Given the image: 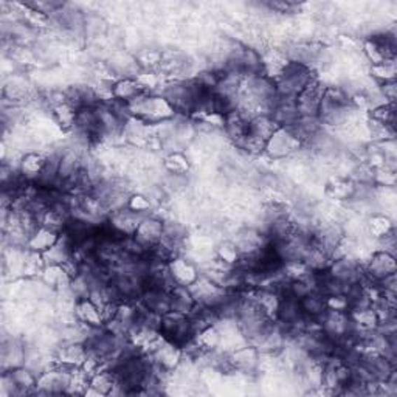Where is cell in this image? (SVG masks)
I'll use <instances>...</instances> for the list:
<instances>
[{"label": "cell", "mask_w": 397, "mask_h": 397, "mask_svg": "<svg viewBox=\"0 0 397 397\" xmlns=\"http://www.w3.org/2000/svg\"><path fill=\"white\" fill-rule=\"evenodd\" d=\"M316 74L314 69H310L307 66H302L298 62H291L286 66L277 79V90L279 97H287V98H297L300 93L309 88L310 84L316 81Z\"/></svg>", "instance_id": "1"}, {"label": "cell", "mask_w": 397, "mask_h": 397, "mask_svg": "<svg viewBox=\"0 0 397 397\" xmlns=\"http://www.w3.org/2000/svg\"><path fill=\"white\" fill-rule=\"evenodd\" d=\"M158 332H160V335L165 340L174 343L180 346V348H183L188 342H191L194 338L190 316L177 312H168L162 315Z\"/></svg>", "instance_id": "2"}, {"label": "cell", "mask_w": 397, "mask_h": 397, "mask_svg": "<svg viewBox=\"0 0 397 397\" xmlns=\"http://www.w3.org/2000/svg\"><path fill=\"white\" fill-rule=\"evenodd\" d=\"M302 148V141L288 127H278L265 144L264 153L270 158H286Z\"/></svg>", "instance_id": "3"}, {"label": "cell", "mask_w": 397, "mask_h": 397, "mask_svg": "<svg viewBox=\"0 0 397 397\" xmlns=\"http://www.w3.org/2000/svg\"><path fill=\"white\" fill-rule=\"evenodd\" d=\"M88 357V348L81 342L60 343L53 351V362L71 368H81Z\"/></svg>", "instance_id": "4"}, {"label": "cell", "mask_w": 397, "mask_h": 397, "mask_svg": "<svg viewBox=\"0 0 397 397\" xmlns=\"http://www.w3.org/2000/svg\"><path fill=\"white\" fill-rule=\"evenodd\" d=\"M162 233H163V221L155 218V216L148 214L141 219L134 237L135 241L141 244L144 249L151 250L160 244Z\"/></svg>", "instance_id": "5"}, {"label": "cell", "mask_w": 397, "mask_h": 397, "mask_svg": "<svg viewBox=\"0 0 397 397\" xmlns=\"http://www.w3.org/2000/svg\"><path fill=\"white\" fill-rule=\"evenodd\" d=\"M365 273L374 283H379V281L396 273V256L385 253V251H374L370 256V261L365 264Z\"/></svg>", "instance_id": "6"}, {"label": "cell", "mask_w": 397, "mask_h": 397, "mask_svg": "<svg viewBox=\"0 0 397 397\" xmlns=\"http://www.w3.org/2000/svg\"><path fill=\"white\" fill-rule=\"evenodd\" d=\"M324 92V85H321L320 79H316L312 84L302 90L297 97V107L300 117H319L321 97Z\"/></svg>", "instance_id": "7"}, {"label": "cell", "mask_w": 397, "mask_h": 397, "mask_svg": "<svg viewBox=\"0 0 397 397\" xmlns=\"http://www.w3.org/2000/svg\"><path fill=\"white\" fill-rule=\"evenodd\" d=\"M74 250L75 244L71 237L67 233H61L52 247L41 255L46 265H64L74 258Z\"/></svg>", "instance_id": "8"}, {"label": "cell", "mask_w": 397, "mask_h": 397, "mask_svg": "<svg viewBox=\"0 0 397 397\" xmlns=\"http://www.w3.org/2000/svg\"><path fill=\"white\" fill-rule=\"evenodd\" d=\"M169 273L172 279L176 281V284L190 287L197 281L200 277V273L197 270V267L194 265L190 259H185L182 256H177L169 261Z\"/></svg>", "instance_id": "9"}, {"label": "cell", "mask_w": 397, "mask_h": 397, "mask_svg": "<svg viewBox=\"0 0 397 397\" xmlns=\"http://www.w3.org/2000/svg\"><path fill=\"white\" fill-rule=\"evenodd\" d=\"M13 382V386L16 389V396L19 394H34V389L38 388V374L32 371L30 368L22 365L13 368L10 371H4Z\"/></svg>", "instance_id": "10"}, {"label": "cell", "mask_w": 397, "mask_h": 397, "mask_svg": "<svg viewBox=\"0 0 397 397\" xmlns=\"http://www.w3.org/2000/svg\"><path fill=\"white\" fill-rule=\"evenodd\" d=\"M75 316H76V321L84 324V326H89V328H103L104 326L103 314H101V310L93 305L90 300H81L76 302Z\"/></svg>", "instance_id": "11"}, {"label": "cell", "mask_w": 397, "mask_h": 397, "mask_svg": "<svg viewBox=\"0 0 397 397\" xmlns=\"http://www.w3.org/2000/svg\"><path fill=\"white\" fill-rule=\"evenodd\" d=\"M143 92H146V90L141 88V84L139 83V79L137 78H120L113 83V88H112L113 99L121 101V103H126V104L129 103V101H132L135 97H139Z\"/></svg>", "instance_id": "12"}, {"label": "cell", "mask_w": 397, "mask_h": 397, "mask_svg": "<svg viewBox=\"0 0 397 397\" xmlns=\"http://www.w3.org/2000/svg\"><path fill=\"white\" fill-rule=\"evenodd\" d=\"M169 298H171V312L190 315L193 312V309L196 307V300H194L190 288L185 286H176L172 288Z\"/></svg>", "instance_id": "13"}, {"label": "cell", "mask_w": 397, "mask_h": 397, "mask_svg": "<svg viewBox=\"0 0 397 397\" xmlns=\"http://www.w3.org/2000/svg\"><path fill=\"white\" fill-rule=\"evenodd\" d=\"M278 125L270 115H256V117L249 121V135L255 137V139L261 140L267 144L270 137L275 134Z\"/></svg>", "instance_id": "14"}, {"label": "cell", "mask_w": 397, "mask_h": 397, "mask_svg": "<svg viewBox=\"0 0 397 397\" xmlns=\"http://www.w3.org/2000/svg\"><path fill=\"white\" fill-rule=\"evenodd\" d=\"M300 302H301L302 314H305L310 320H320L324 315V312L328 310L326 297H324V295L320 293L319 291L310 292L307 297L300 300Z\"/></svg>", "instance_id": "15"}, {"label": "cell", "mask_w": 397, "mask_h": 397, "mask_svg": "<svg viewBox=\"0 0 397 397\" xmlns=\"http://www.w3.org/2000/svg\"><path fill=\"white\" fill-rule=\"evenodd\" d=\"M57 237H60V235L52 232V230L39 227L32 235L30 241L27 244V249L36 251V253H44L46 250H48L57 241Z\"/></svg>", "instance_id": "16"}, {"label": "cell", "mask_w": 397, "mask_h": 397, "mask_svg": "<svg viewBox=\"0 0 397 397\" xmlns=\"http://www.w3.org/2000/svg\"><path fill=\"white\" fill-rule=\"evenodd\" d=\"M52 115L57 125H60L62 129H66V131H71V129L75 127L76 109H74L67 101L62 104L55 106L52 109Z\"/></svg>", "instance_id": "17"}, {"label": "cell", "mask_w": 397, "mask_h": 397, "mask_svg": "<svg viewBox=\"0 0 397 397\" xmlns=\"http://www.w3.org/2000/svg\"><path fill=\"white\" fill-rule=\"evenodd\" d=\"M396 61L394 60H388L380 64H374L371 66V78L374 79L377 84H385V83H391L396 81Z\"/></svg>", "instance_id": "18"}, {"label": "cell", "mask_w": 397, "mask_h": 397, "mask_svg": "<svg viewBox=\"0 0 397 397\" xmlns=\"http://www.w3.org/2000/svg\"><path fill=\"white\" fill-rule=\"evenodd\" d=\"M216 258L228 265H236L237 261H239L241 255L233 241H225V242H222L218 249H216Z\"/></svg>", "instance_id": "19"}, {"label": "cell", "mask_w": 397, "mask_h": 397, "mask_svg": "<svg viewBox=\"0 0 397 397\" xmlns=\"http://www.w3.org/2000/svg\"><path fill=\"white\" fill-rule=\"evenodd\" d=\"M165 168L169 174L183 176L186 174V171L190 169V163H188L186 157L182 153H172L169 157H166Z\"/></svg>", "instance_id": "20"}, {"label": "cell", "mask_w": 397, "mask_h": 397, "mask_svg": "<svg viewBox=\"0 0 397 397\" xmlns=\"http://www.w3.org/2000/svg\"><path fill=\"white\" fill-rule=\"evenodd\" d=\"M371 120L384 123V125L396 126V107L394 104H384L371 109Z\"/></svg>", "instance_id": "21"}, {"label": "cell", "mask_w": 397, "mask_h": 397, "mask_svg": "<svg viewBox=\"0 0 397 397\" xmlns=\"http://www.w3.org/2000/svg\"><path fill=\"white\" fill-rule=\"evenodd\" d=\"M127 208L139 214L148 216L149 210L153 208V202L148 196H143V194H131L127 200Z\"/></svg>", "instance_id": "22"}]
</instances>
